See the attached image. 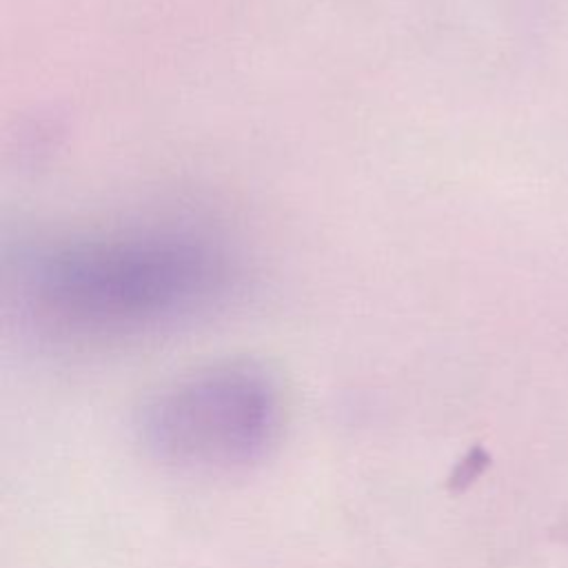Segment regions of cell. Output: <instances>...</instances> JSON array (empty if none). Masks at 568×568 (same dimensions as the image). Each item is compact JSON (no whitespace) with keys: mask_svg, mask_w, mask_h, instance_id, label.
<instances>
[{"mask_svg":"<svg viewBox=\"0 0 568 568\" xmlns=\"http://www.w3.org/2000/svg\"><path fill=\"white\" fill-rule=\"evenodd\" d=\"M18 306L62 342H113L178 326L220 306L237 264L206 231L142 224L24 244L13 260Z\"/></svg>","mask_w":568,"mask_h":568,"instance_id":"6da1fadb","label":"cell"},{"mask_svg":"<svg viewBox=\"0 0 568 568\" xmlns=\"http://www.w3.org/2000/svg\"><path fill=\"white\" fill-rule=\"evenodd\" d=\"M282 390L260 364L220 362L182 375L142 408L144 446L164 464L229 473L260 462L277 442Z\"/></svg>","mask_w":568,"mask_h":568,"instance_id":"7a4b0ae2","label":"cell"}]
</instances>
